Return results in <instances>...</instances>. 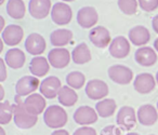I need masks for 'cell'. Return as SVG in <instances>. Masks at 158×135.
<instances>
[{"instance_id": "1", "label": "cell", "mask_w": 158, "mask_h": 135, "mask_svg": "<svg viewBox=\"0 0 158 135\" xmlns=\"http://www.w3.org/2000/svg\"><path fill=\"white\" fill-rule=\"evenodd\" d=\"M15 103L13 104V121L19 129L28 130L36 125L38 121V116L31 113L24 106V100H21V96L15 95Z\"/></svg>"}, {"instance_id": "2", "label": "cell", "mask_w": 158, "mask_h": 135, "mask_svg": "<svg viewBox=\"0 0 158 135\" xmlns=\"http://www.w3.org/2000/svg\"><path fill=\"white\" fill-rule=\"evenodd\" d=\"M67 112L63 107L59 105H51L47 107L44 112V121L46 125L50 129H54V130L62 129L67 123Z\"/></svg>"}, {"instance_id": "3", "label": "cell", "mask_w": 158, "mask_h": 135, "mask_svg": "<svg viewBox=\"0 0 158 135\" xmlns=\"http://www.w3.org/2000/svg\"><path fill=\"white\" fill-rule=\"evenodd\" d=\"M138 122V116L131 106H123L117 112L116 123L123 131H130L135 126Z\"/></svg>"}, {"instance_id": "4", "label": "cell", "mask_w": 158, "mask_h": 135, "mask_svg": "<svg viewBox=\"0 0 158 135\" xmlns=\"http://www.w3.org/2000/svg\"><path fill=\"white\" fill-rule=\"evenodd\" d=\"M51 18L59 26L67 25L73 18V10L66 2H56L51 10Z\"/></svg>"}, {"instance_id": "5", "label": "cell", "mask_w": 158, "mask_h": 135, "mask_svg": "<svg viewBox=\"0 0 158 135\" xmlns=\"http://www.w3.org/2000/svg\"><path fill=\"white\" fill-rule=\"evenodd\" d=\"M87 96L93 100H102L108 95V85L105 81L100 79H91L85 88Z\"/></svg>"}, {"instance_id": "6", "label": "cell", "mask_w": 158, "mask_h": 135, "mask_svg": "<svg viewBox=\"0 0 158 135\" xmlns=\"http://www.w3.org/2000/svg\"><path fill=\"white\" fill-rule=\"evenodd\" d=\"M107 74L110 79L117 84H129L133 79V72L125 65H113L108 68Z\"/></svg>"}, {"instance_id": "7", "label": "cell", "mask_w": 158, "mask_h": 135, "mask_svg": "<svg viewBox=\"0 0 158 135\" xmlns=\"http://www.w3.org/2000/svg\"><path fill=\"white\" fill-rule=\"evenodd\" d=\"M40 81L35 76H24L18 80L15 84L16 95L21 96H28L33 93H36V90L39 89Z\"/></svg>"}, {"instance_id": "8", "label": "cell", "mask_w": 158, "mask_h": 135, "mask_svg": "<svg viewBox=\"0 0 158 135\" xmlns=\"http://www.w3.org/2000/svg\"><path fill=\"white\" fill-rule=\"evenodd\" d=\"M48 61L53 68L62 69L69 64L72 59V53L65 48H54L48 53Z\"/></svg>"}, {"instance_id": "9", "label": "cell", "mask_w": 158, "mask_h": 135, "mask_svg": "<svg viewBox=\"0 0 158 135\" xmlns=\"http://www.w3.org/2000/svg\"><path fill=\"white\" fill-rule=\"evenodd\" d=\"M73 118L77 124H80L81 126H89L90 124H93L98 121L99 115L92 107L80 106L75 110Z\"/></svg>"}, {"instance_id": "10", "label": "cell", "mask_w": 158, "mask_h": 135, "mask_svg": "<svg viewBox=\"0 0 158 135\" xmlns=\"http://www.w3.org/2000/svg\"><path fill=\"white\" fill-rule=\"evenodd\" d=\"M131 47H130V41L123 36H117L112 40L108 51L110 54L114 59H125L129 55Z\"/></svg>"}, {"instance_id": "11", "label": "cell", "mask_w": 158, "mask_h": 135, "mask_svg": "<svg viewBox=\"0 0 158 135\" xmlns=\"http://www.w3.org/2000/svg\"><path fill=\"white\" fill-rule=\"evenodd\" d=\"M62 89V83L57 77L55 76H49L44 78L41 81L39 87L40 94L49 100L57 97L60 90Z\"/></svg>"}, {"instance_id": "12", "label": "cell", "mask_w": 158, "mask_h": 135, "mask_svg": "<svg viewBox=\"0 0 158 135\" xmlns=\"http://www.w3.org/2000/svg\"><path fill=\"white\" fill-rule=\"evenodd\" d=\"M98 21L99 14L93 7H82L77 12V23L82 28H93Z\"/></svg>"}, {"instance_id": "13", "label": "cell", "mask_w": 158, "mask_h": 135, "mask_svg": "<svg viewBox=\"0 0 158 135\" xmlns=\"http://www.w3.org/2000/svg\"><path fill=\"white\" fill-rule=\"evenodd\" d=\"M24 46L26 49V52L34 55V56H40L46 51L47 48L44 38L37 33H31V35L27 36Z\"/></svg>"}, {"instance_id": "14", "label": "cell", "mask_w": 158, "mask_h": 135, "mask_svg": "<svg viewBox=\"0 0 158 135\" xmlns=\"http://www.w3.org/2000/svg\"><path fill=\"white\" fill-rule=\"evenodd\" d=\"M89 39L97 48L100 49L107 48L112 42L110 31L104 26H95L91 28L89 31Z\"/></svg>"}, {"instance_id": "15", "label": "cell", "mask_w": 158, "mask_h": 135, "mask_svg": "<svg viewBox=\"0 0 158 135\" xmlns=\"http://www.w3.org/2000/svg\"><path fill=\"white\" fill-rule=\"evenodd\" d=\"M156 78L152 74L143 72L139 74L133 80V88L140 94H148L155 89Z\"/></svg>"}, {"instance_id": "16", "label": "cell", "mask_w": 158, "mask_h": 135, "mask_svg": "<svg viewBox=\"0 0 158 135\" xmlns=\"http://www.w3.org/2000/svg\"><path fill=\"white\" fill-rule=\"evenodd\" d=\"M24 31L21 26L15 24H10L1 31V39L5 44L9 47H15L22 41Z\"/></svg>"}, {"instance_id": "17", "label": "cell", "mask_w": 158, "mask_h": 135, "mask_svg": "<svg viewBox=\"0 0 158 135\" xmlns=\"http://www.w3.org/2000/svg\"><path fill=\"white\" fill-rule=\"evenodd\" d=\"M138 121L144 126H151L157 122L158 120V110L155 106L151 104H144L139 107L136 111Z\"/></svg>"}, {"instance_id": "18", "label": "cell", "mask_w": 158, "mask_h": 135, "mask_svg": "<svg viewBox=\"0 0 158 135\" xmlns=\"http://www.w3.org/2000/svg\"><path fill=\"white\" fill-rule=\"evenodd\" d=\"M52 7L51 0H31L28 3V11L34 18L42 20L51 13Z\"/></svg>"}, {"instance_id": "19", "label": "cell", "mask_w": 158, "mask_h": 135, "mask_svg": "<svg viewBox=\"0 0 158 135\" xmlns=\"http://www.w3.org/2000/svg\"><path fill=\"white\" fill-rule=\"evenodd\" d=\"M134 59L139 65L143 67H151L155 65L158 59L157 52L151 47H141L134 53Z\"/></svg>"}, {"instance_id": "20", "label": "cell", "mask_w": 158, "mask_h": 135, "mask_svg": "<svg viewBox=\"0 0 158 135\" xmlns=\"http://www.w3.org/2000/svg\"><path fill=\"white\" fill-rule=\"evenodd\" d=\"M24 106L31 113L38 116L46 110V97L40 93H33L24 100Z\"/></svg>"}, {"instance_id": "21", "label": "cell", "mask_w": 158, "mask_h": 135, "mask_svg": "<svg viewBox=\"0 0 158 135\" xmlns=\"http://www.w3.org/2000/svg\"><path fill=\"white\" fill-rule=\"evenodd\" d=\"M128 39L133 46L136 47H144L151 40V34L146 27L142 25L132 27L128 33Z\"/></svg>"}, {"instance_id": "22", "label": "cell", "mask_w": 158, "mask_h": 135, "mask_svg": "<svg viewBox=\"0 0 158 135\" xmlns=\"http://www.w3.org/2000/svg\"><path fill=\"white\" fill-rule=\"evenodd\" d=\"M6 64L12 69H20L24 66L25 61H26V56L25 53L23 52L21 49L19 48H12L7 51L5 57Z\"/></svg>"}, {"instance_id": "23", "label": "cell", "mask_w": 158, "mask_h": 135, "mask_svg": "<svg viewBox=\"0 0 158 135\" xmlns=\"http://www.w3.org/2000/svg\"><path fill=\"white\" fill-rule=\"evenodd\" d=\"M50 63H49L48 59L44 56H35L31 59V63H29V72H31V76H35L37 78H41L44 77L50 70Z\"/></svg>"}, {"instance_id": "24", "label": "cell", "mask_w": 158, "mask_h": 135, "mask_svg": "<svg viewBox=\"0 0 158 135\" xmlns=\"http://www.w3.org/2000/svg\"><path fill=\"white\" fill-rule=\"evenodd\" d=\"M73 39V31L66 28L55 29L51 33L50 41L55 48H64Z\"/></svg>"}, {"instance_id": "25", "label": "cell", "mask_w": 158, "mask_h": 135, "mask_svg": "<svg viewBox=\"0 0 158 135\" xmlns=\"http://www.w3.org/2000/svg\"><path fill=\"white\" fill-rule=\"evenodd\" d=\"M91 51L87 43L81 42L78 46H76L72 51V59L77 65H84L91 61Z\"/></svg>"}, {"instance_id": "26", "label": "cell", "mask_w": 158, "mask_h": 135, "mask_svg": "<svg viewBox=\"0 0 158 135\" xmlns=\"http://www.w3.org/2000/svg\"><path fill=\"white\" fill-rule=\"evenodd\" d=\"M57 100H59V103L62 106L72 107L78 100V95H77L76 91L74 89H72L68 85H64L60 90L59 95H57Z\"/></svg>"}, {"instance_id": "27", "label": "cell", "mask_w": 158, "mask_h": 135, "mask_svg": "<svg viewBox=\"0 0 158 135\" xmlns=\"http://www.w3.org/2000/svg\"><path fill=\"white\" fill-rule=\"evenodd\" d=\"M116 102L113 98H104L102 100H99L95 105V110H97L99 117L102 118L112 117L116 111Z\"/></svg>"}, {"instance_id": "28", "label": "cell", "mask_w": 158, "mask_h": 135, "mask_svg": "<svg viewBox=\"0 0 158 135\" xmlns=\"http://www.w3.org/2000/svg\"><path fill=\"white\" fill-rule=\"evenodd\" d=\"M6 9L8 15L13 20H21L26 13V7L23 0H9Z\"/></svg>"}, {"instance_id": "29", "label": "cell", "mask_w": 158, "mask_h": 135, "mask_svg": "<svg viewBox=\"0 0 158 135\" xmlns=\"http://www.w3.org/2000/svg\"><path fill=\"white\" fill-rule=\"evenodd\" d=\"M66 83L72 89L79 90L86 83V76L81 72H72L66 76Z\"/></svg>"}, {"instance_id": "30", "label": "cell", "mask_w": 158, "mask_h": 135, "mask_svg": "<svg viewBox=\"0 0 158 135\" xmlns=\"http://www.w3.org/2000/svg\"><path fill=\"white\" fill-rule=\"evenodd\" d=\"M13 119V105L9 100L0 102V124L6 125Z\"/></svg>"}, {"instance_id": "31", "label": "cell", "mask_w": 158, "mask_h": 135, "mask_svg": "<svg viewBox=\"0 0 158 135\" xmlns=\"http://www.w3.org/2000/svg\"><path fill=\"white\" fill-rule=\"evenodd\" d=\"M118 8L126 15H133L138 11V0H118Z\"/></svg>"}, {"instance_id": "32", "label": "cell", "mask_w": 158, "mask_h": 135, "mask_svg": "<svg viewBox=\"0 0 158 135\" xmlns=\"http://www.w3.org/2000/svg\"><path fill=\"white\" fill-rule=\"evenodd\" d=\"M139 7L145 12H153L158 8V0H138Z\"/></svg>"}, {"instance_id": "33", "label": "cell", "mask_w": 158, "mask_h": 135, "mask_svg": "<svg viewBox=\"0 0 158 135\" xmlns=\"http://www.w3.org/2000/svg\"><path fill=\"white\" fill-rule=\"evenodd\" d=\"M73 135H98V134L95 129H93L92 126H80L77 130H75Z\"/></svg>"}, {"instance_id": "34", "label": "cell", "mask_w": 158, "mask_h": 135, "mask_svg": "<svg viewBox=\"0 0 158 135\" xmlns=\"http://www.w3.org/2000/svg\"><path fill=\"white\" fill-rule=\"evenodd\" d=\"M100 135H121V129L117 125H107L101 131Z\"/></svg>"}, {"instance_id": "35", "label": "cell", "mask_w": 158, "mask_h": 135, "mask_svg": "<svg viewBox=\"0 0 158 135\" xmlns=\"http://www.w3.org/2000/svg\"><path fill=\"white\" fill-rule=\"evenodd\" d=\"M7 64L5 59H0V82H3L7 79Z\"/></svg>"}, {"instance_id": "36", "label": "cell", "mask_w": 158, "mask_h": 135, "mask_svg": "<svg viewBox=\"0 0 158 135\" xmlns=\"http://www.w3.org/2000/svg\"><path fill=\"white\" fill-rule=\"evenodd\" d=\"M152 27H153L154 31L156 34H158V14L156 16H154L153 21H152Z\"/></svg>"}, {"instance_id": "37", "label": "cell", "mask_w": 158, "mask_h": 135, "mask_svg": "<svg viewBox=\"0 0 158 135\" xmlns=\"http://www.w3.org/2000/svg\"><path fill=\"white\" fill-rule=\"evenodd\" d=\"M51 135H69V133L64 129H59V130H55Z\"/></svg>"}, {"instance_id": "38", "label": "cell", "mask_w": 158, "mask_h": 135, "mask_svg": "<svg viewBox=\"0 0 158 135\" xmlns=\"http://www.w3.org/2000/svg\"><path fill=\"white\" fill-rule=\"evenodd\" d=\"M6 22H5V18L3 16H0V31H2L6 28Z\"/></svg>"}, {"instance_id": "39", "label": "cell", "mask_w": 158, "mask_h": 135, "mask_svg": "<svg viewBox=\"0 0 158 135\" xmlns=\"http://www.w3.org/2000/svg\"><path fill=\"white\" fill-rule=\"evenodd\" d=\"M3 98H5V89L2 85H0V102H3Z\"/></svg>"}, {"instance_id": "40", "label": "cell", "mask_w": 158, "mask_h": 135, "mask_svg": "<svg viewBox=\"0 0 158 135\" xmlns=\"http://www.w3.org/2000/svg\"><path fill=\"white\" fill-rule=\"evenodd\" d=\"M154 49H155V51L158 53V38H156L155 41H154Z\"/></svg>"}, {"instance_id": "41", "label": "cell", "mask_w": 158, "mask_h": 135, "mask_svg": "<svg viewBox=\"0 0 158 135\" xmlns=\"http://www.w3.org/2000/svg\"><path fill=\"white\" fill-rule=\"evenodd\" d=\"M3 44H5V42L2 41V39L0 40V52H2L3 50Z\"/></svg>"}, {"instance_id": "42", "label": "cell", "mask_w": 158, "mask_h": 135, "mask_svg": "<svg viewBox=\"0 0 158 135\" xmlns=\"http://www.w3.org/2000/svg\"><path fill=\"white\" fill-rule=\"evenodd\" d=\"M0 135H6V131L2 126H0Z\"/></svg>"}, {"instance_id": "43", "label": "cell", "mask_w": 158, "mask_h": 135, "mask_svg": "<svg viewBox=\"0 0 158 135\" xmlns=\"http://www.w3.org/2000/svg\"><path fill=\"white\" fill-rule=\"evenodd\" d=\"M126 135H140L139 133H127Z\"/></svg>"}, {"instance_id": "44", "label": "cell", "mask_w": 158, "mask_h": 135, "mask_svg": "<svg viewBox=\"0 0 158 135\" xmlns=\"http://www.w3.org/2000/svg\"><path fill=\"white\" fill-rule=\"evenodd\" d=\"M64 2H72V1H75V0H62Z\"/></svg>"}, {"instance_id": "45", "label": "cell", "mask_w": 158, "mask_h": 135, "mask_svg": "<svg viewBox=\"0 0 158 135\" xmlns=\"http://www.w3.org/2000/svg\"><path fill=\"white\" fill-rule=\"evenodd\" d=\"M156 82H157V85H158V72H156Z\"/></svg>"}, {"instance_id": "46", "label": "cell", "mask_w": 158, "mask_h": 135, "mask_svg": "<svg viewBox=\"0 0 158 135\" xmlns=\"http://www.w3.org/2000/svg\"><path fill=\"white\" fill-rule=\"evenodd\" d=\"M5 1H6V0H0V5H3V3H5Z\"/></svg>"}, {"instance_id": "47", "label": "cell", "mask_w": 158, "mask_h": 135, "mask_svg": "<svg viewBox=\"0 0 158 135\" xmlns=\"http://www.w3.org/2000/svg\"><path fill=\"white\" fill-rule=\"evenodd\" d=\"M156 108H157V110H158V102H157V106H156Z\"/></svg>"}, {"instance_id": "48", "label": "cell", "mask_w": 158, "mask_h": 135, "mask_svg": "<svg viewBox=\"0 0 158 135\" xmlns=\"http://www.w3.org/2000/svg\"><path fill=\"white\" fill-rule=\"evenodd\" d=\"M149 135H155V134H149Z\"/></svg>"}]
</instances>
